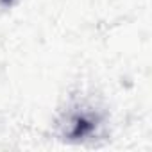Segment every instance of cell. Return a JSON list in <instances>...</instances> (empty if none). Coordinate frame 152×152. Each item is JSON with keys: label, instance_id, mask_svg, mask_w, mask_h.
I'll return each instance as SVG.
<instances>
[{"label": "cell", "instance_id": "obj_1", "mask_svg": "<svg viewBox=\"0 0 152 152\" xmlns=\"http://www.w3.org/2000/svg\"><path fill=\"white\" fill-rule=\"evenodd\" d=\"M95 127V122L88 116H75L72 122V131L70 136L72 138H84L86 134H90Z\"/></svg>", "mask_w": 152, "mask_h": 152}]
</instances>
